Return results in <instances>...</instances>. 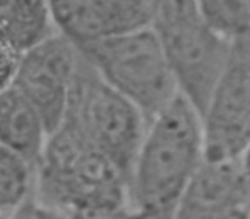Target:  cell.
Segmentation results:
<instances>
[{
	"mask_svg": "<svg viewBox=\"0 0 250 219\" xmlns=\"http://www.w3.org/2000/svg\"><path fill=\"white\" fill-rule=\"evenodd\" d=\"M202 161L247 158L250 142V38L233 43L228 63L201 115Z\"/></svg>",
	"mask_w": 250,
	"mask_h": 219,
	"instance_id": "8992f818",
	"label": "cell"
},
{
	"mask_svg": "<svg viewBox=\"0 0 250 219\" xmlns=\"http://www.w3.org/2000/svg\"><path fill=\"white\" fill-rule=\"evenodd\" d=\"M5 219H69V214L48 204H43L33 195L9 216H5Z\"/></svg>",
	"mask_w": 250,
	"mask_h": 219,
	"instance_id": "5bb4252c",
	"label": "cell"
},
{
	"mask_svg": "<svg viewBox=\"0 0 250 219\" xmlns=\"http://www.w3.org/2000/svg\"><path fill=\"white\" fill-rule=\"evenodd\" d=\"M33 195L67 214L129 205L124 175L67 123L48 136L35 170Z\"/></svg>",
	"mask_w": 250,
	"mask_h": 219,
	"instance_id": "7a4b0ae2",
	"label": "cell"
},
{
	"mask_svg": "<svg viewBox=\"0 0 250 219\" xmlns=\"http://www.w3.org/2000/svg\"><path fill=\"white\" fill-rule=\"evenodd\" d=\"M57 35L48 2H0V45L18 59Z\"/></svg>",
	"mask_w": 250,
	"mask_h": 219,
	"instance_id": "8fae6325",
	"label": "cell"
},
{
	"mask_svg": "<svg viewBox=\"0 0 250 219\" xmlns=\"http://www.w3.org/2000/svg\"><path fill=\"white\" fill-rule=\"evenodd\" d=\"M77 52L104 84L139 110L147 125L178 96L151 28L77 46Z\"/></svg>",
	"mask_w": 250,
	"mask_h": 219,
	"instance_id": "277c9868",
	"label": "cell"
},
{
	"mask_svg": "<svg viewBox=\"0 0 250 219\" xmlns=\"http://www.w3.org/2000/svg\"><path fill=\"white\" fill-rule=\"evenodd\" d=\"M79 60L77 48L59 33L18 60L12 86L36 110L48 136L65 120Z\"/></svg>",
	"mask_w": 250,
	"mask_h": 219,
	"instance_id": "52a82bcc",
	"label": "cell"
},
{
	"mask_svg": "<svg viewBox=\"0 0 250 219\" xmlns=\"http://www.w3.org/2000/svg\"><path fill=\"white\" fill-rule=\"evenodd\" d=\"M48 132L29 101L16 89L0 93V147L18 154L31 166H38Z\"/></svg>",
	"mask_w": 250,
	"mask_h": 219,
	"instance_id": "30bf717a",
	"label": "cell"
},
{
	"mask_svg": "<svg viewBox=\"0 0 250 219\" xmlns=\"http://www.w3.org/2000/svg\"><path fill=\"white\" fill-rule=\"evenodd\" d=\"M48 5L57 33L76 48L151 28L156 12V2L144 0H60Z\"/></svg>",
	"mask_w": 250,
	"mask_h": 219,
	"instance_id": "ba28073f",
	"label": "cell"
},
{
	"mask_svg": "<svg viewBox=\"0 0 250 219\" xmlns=\"http://www.w3.org/2000/svg\"><path fill=\"white\" fill-rule=\"evenodd\" d=\"M195 4L206 28L219 40L233 45L250 38L249 0H204Z\"/></svg>",
	"mask_w": 250,
	"mask_h": 219,
	"instance_id": "7c38bea8",
	"label": "cell"
},
{
	"mask_svg": "<svg viewBox=\"0 0 250 219\" xmlns=\"http://www.w3.org/2000/svg\"><path fill=\"white\" fill-rule=\"evenodd\" d=\"M18 57L0 45V93L12 86V80L18 69Z\"/></svg>",
	"mask_w": 250,
	"mask_h": 219,
	"instance_id": "2e32d148",
	"label": "cell"
},
{
	"mask_svg": "<svg viewBox=\"0 0 250 219\" xmlns=\"http://www.w3.org/2000/svg\"><path fill=\"white\" fill-rule=\"evenodd\" d=\"M249 209L247 158L199 166L173 209L171 219H225Z\"/></svg>",
	"mask_w": 250,
	"mask_h": 219,
	"instance_id": "9c48e42d",
	"label": "cell"
},
{
	"mask_svg": "<svg viewBox=\"0 0 250 219\" xmlns=\"http://www.w3.org/2000/svg\"><path fill=\"white\" fill-rule=\"evenodd\" d=\"M201 164V119L177 96L147 125L130 171L129 205L144 219H171Z\"/></svg>",
	"mask_w": 250,
	"mask_h": 219,
	"instance_id": "6da1fadb",
	"label": "cell"
},
{
	"mask_svg": "<svg viewBox=\"0 0 250 219\" xmlns=\"http://www.w3.org/2000/svg\"><path fill=\"white\" fill-rule=\"evenodd\" d=\"M151 29L182 96L201 119L208 100L228 63L231 46L202 22L195 2H156Z\"/></svg>",
	"mask_w": 250,
	"mask_h": 219,
	"instance_id": "3957f363",
	"label": "cell"
},
{
	"mask_svg": "<svg viewBox=\"0 0 250 219\" xmlns=\"http://www.w3.org/2000/svg\"><path fill=\"white\" fill-rule=\"evenodd\" d=\"M63 123L113 163L129 185L147 123L139 110L104 84L83 57Z\"/></svg>",
	"mask_w": 250,
	"mask_h": 219,
	"instance_id": "5b68a950",
	"label": "cell"
},
{
	"mask_svg": "<svg viewBox=\"0 0 250 219\" xmlns=\"http://www.w3.org/2000/svg\"><path fill=\"white\" fill-rule=\"evenodd\" d=\"M225 219H249V209L247 211H240V212H235V214L228 216Z\"/></svg>",
	"mask_w": 250,
	"mask_h": 219,
	"instance_id": "e0dca14e",
	"label": "cell"
},
{
	"mask_svg": "<svg viewBox=\"0 0 250 219\" xmlns=\"http://www.w3.org/2000/svg\"><path fill=\"white\" fill-rule=\"evenodd\" d=\"M35 166L18 154L0 147V216H9L33 197Z\"/></svg>",
	"mask_w": 250,
	"mask_h": 219,
	"instance_id": "4fadbf2b",
	"label": "cell"
},
{
	"mask_svg": "<svg viewBox=\"0 0 250 219\" xmlns=\"http://www.w3.org/2000/svg\"><path fill=\"white\" fill-rule=\"evenodd\" d=\"M69 219H144L130 205L122 207H101V209H86L69 214Z\"/></svg>",
	"mask_w": 250,
	"mask_h": 219,
	"instance_id": "9a60e30c",
	"label": "cell"
}]
</instances>
